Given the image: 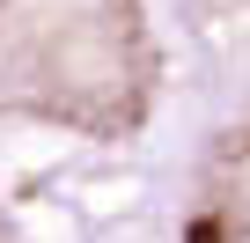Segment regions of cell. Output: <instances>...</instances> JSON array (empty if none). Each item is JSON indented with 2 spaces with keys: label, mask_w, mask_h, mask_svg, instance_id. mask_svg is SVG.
Masks as SVG:
<instances>
[{
  "label": "cell",
  "mask_w": 250,
  "mask_h": 243,
  "mask_svg": "<svg viewBox=\"0 0 250 243\" xmlns=\"http://www.w3.org/2000/svg\"><path fill=\"white\" fill-rule=\"evenodd\" d=\"M133 0H0V96L88 118L133 52Z\"/></svg>",
  "instance_id": "1"
},
{
  "label": "cell",
  "mask_w": 250,
  "mask_h": 243,
  "mask_svg": "<svg viewBox=\"0 0 250 243\" xmlns=\"http://www.w3.org/2000/svg\"><path fill=\"white\" fill-rule=\"evenodd\" d=\"M184 243H228V236H221V221H213V214H199V221L184 228Z\"/></svg>",
  "instance_id": "2"
}]
</instances>
